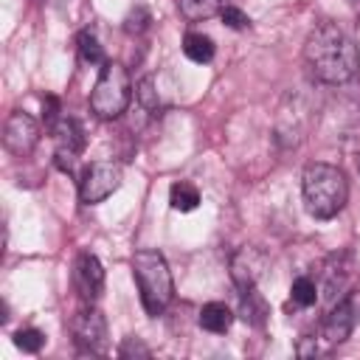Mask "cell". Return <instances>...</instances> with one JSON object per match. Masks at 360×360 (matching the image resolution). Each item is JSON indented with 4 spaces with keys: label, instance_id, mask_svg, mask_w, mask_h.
I'll list each match as a JSON object with an SVG mask.
<instances>
[{
    "label": "cell",
    "instance_id": "cell-24",
    "mask_svg": "<svg viewBox=\"0 0 360 360\" xmlns=\"http://www.w3.org/2000/svg\"><path fill=\"white\" fill-rule=\"evenodd\" d=\"M118 354H121V357H129V354H141V357H149V349H146V346H143L138 338H127Z\"/></svg>",
    "mask_w": 360,
    "mask_h": 360
},
{
    "label": "cell",
    "instance_id": "cell-19",
    "mask_svg": "<svg viewBox=\"0 0 360 360\" xmlns=\"http://www.w3.org/2000/svg\"><path fill=\"white\" fill-rule=\"evenodd\" d=\"M135 96H138V101H141L143 110H152V112H155V110L160 107V96H158V87H155V76H143V79L138 82Z\"/></svg>",
    "mask_w": 360,
    "mask_h": 360
},
{
    "label": "cell",
    "instance_id": "cell-3",
    "mask_svg": "<svg viewBox=\"0 0 360 360\" xmlns=\"http://www.w3.org/2000/svg\"><path fill=\"white\" fill-rule=\"evenodd\" d=\"M132 276L141 290V304L149 315H160L174 298L172 270L158 250H138L132 256Z\"/></svg>",
    "mask_w": 360,
    "mask_h": 360
},
{
    "label": "cell",
    "instance_id": "cell-12",
    "mask_svg": "<svg viewBox=\"0 0 360 360\" xmlns=\"http://www.w3.org/2000/svg\"><path fill=\"white\" fill-rule=\"evenodd\" d=\"M231 323H233V312H231V307H225V304H219V301H211V304H205V307L200 309V326H202L205 332L222 335V332L231 329Z\"/></svg>",
    "mask_w": 360,
    "mask_h": 360
},
{
    "label": "cell",
    "instance_id": "cell-14",
    "mask_svg": "<svg viewBox=\"0 0 360 360\" xmlns=\"http://www.w3.org/2000/svg\"><path fill=\"white\" fill-rule=\"evenodd\" d=\"M214 51H217V48H214V39L205 37V34L191 31V34L183 37V53H186L191 62H197V65L211 62V59H214Z\"/></svg>",
    "mask_w": 360,
    "mask_h": 360
},
{
    "label": "cell",
    "instance_id": "cell-23",
    "mask_svg": "<svg viewBox=\"0 0 360 360\" xmlns=\"http://www.w3.org/2000/svg\"><path fill=\"white\" fill-rule=\"evenodd\" d=\"M42 121L48 129H53L59 124V98L56 96H45L42 98Z\"/></svg>",
    "mask_w": 360,
    "mask_h": 360
},
{
    "label": "cell",
    "instance_id": "cell-11",
    "mask_svg": "<svg viewBox=\"0 0 360 360\" xmlns=\"http://www.w3.org/2000/svg\"><path fill=\"white\" fill-rule=\"evenodd\" d=\"M76 281L84 298H98L104 290V270L93 253H82L76 262Z\"/></svg>",
    "mask_w": 360,
    "mask_h": 360
},
{
    "label": "cell",
    "instance_id": "cell-5",
    "mask_svg": "<svg viewBox=\"0 0 360 360\" xmlns=\"http://www.w3.org/2000/svg\"><path fill=\"white\" fill-rule=\"evenodd\" d=\"M121 177H124V172H121V163H115V160L90 163L79 180V200L84 205H96V202L107 200L112 191H118Z\"/></svg>",
    "mask_w": 360,
    "mask_h": 360
},
{
    "label": "cell",
    "instance_id": "cell-21",
    "mask_svg": "<svg viewBox=\"0 0 360 360\" xmlns=\"http://www.w3.org/2000/svg\"><path fill=\"white\" fill-rule=\"evenodd\" d=\"M149 22H152L149 11H146L143 6H138L135 11L127 14V20H124V31H127V34H143V31L149 28Z\"/></svg>",
    "mask_w": 360,
    "mask_h": 360
},
{
    "label": "cell",
    "instance_id": "cell-9",
    "mask_svg": "<svg viewBox=\"0 0 360 360\" xmlns=\"http://www.w3.org/2000/svg\"><path fill=\"white\" fill-rule=\"evenodd\" d=\"M73 338L79 343V349L90 352V354H101L107 349V321L98 309H84L73 318L70 323Z\"/></svg>",
    "mask_w": 360,
    "mask_h": 360
},
{
    "label": "cell",
    "instance_id": "cell-15",
    "mask_svg": "<svg viewBox=\"0 0 360 360\" xmlns=\"http://www.w3.org/2000/svg\"><path fill=\"white\" fill-rule=\"evenodd\" d=\"M177 6H180V14L186 20L197 22V20H208V17L219 14L225 0H177Z\"/></svg>",
    "mask_w": 360,
    "mask_h": 360
},
{
    "label": "cell",
    "instance_id": "cell-20",
    "mask_svg": "<svg viewBox=\"0 0 360 360\" xmlns=\"http://www.w3.org/2000/svg\"><path fill=\"white\" fill-rule=\"evenodd\" d=\"M14 346L22 349V352H28V354H37L45 346V335L39 329H20L14 335Z\"/></svg>",
    "mask_w": 360,
    "mask_h": 360
},
{
    "label": "cell",
    "instance_id": "cell-2",
    "mask_svg": "<svg viewBox=\"0 0 360 360\" xmlns=\"http://www.w3.org/2000/svg\"><path fill=\"white\" fill-rule=\"evenodd\" d=\"M304 205L315 219H332L349 200L346 174L332 163H309L301 177Z\"/></svg>",
    "mask_w": 360,
    "mask_h": 360
},
{
    "label": "cell",
    "instance_id": "cell-6",
    "mask_svg": "<svg viewBox=\"0 0 360 360\" xmlns=\"http://www.w3.org/2000/svg\"><path fill=\"white\" fill-rule=\"evenodd\" d=\"M357 323H360V290H352V292H346V295L329 309V315L323 318V323H321V338H323L326 343H343V340L354 332Z\"/></svg>",
    "mask_w": 360,
    "mask_h": 360
},
{
    "label": "cell",
    "instance_id": "cell-10",
    "mask_svg": "<svg viewBox=\"0 0 360 360\" xmlns=\"http://www.w3.org/2000/svg\"><path fill=\"white\" fill-rule=\"evenodd\" d=\"M264 264H267V256H264L259 248H253V245L239 248V250L233 253V259H231V276H233L236 290L242 292V290L256 287V281H259Z\"/></svg>",
    "mask_w": 360,
    "mask_h": 360
},
{
    "label": "cell",
    "instance_id": "cell-22",
    "mask_svg": "<svg viewBox=\"0 0 360 360\" xmlns=\"http://www.w3.org/2000/svg\"><path fill=\"white\" fill-rule=\"evenodd\" d=\"M219 20H222L228 28H233V31H242V28H248V25H250V17H248L242 8H236V6H222Z\"/></svg>",
    "mask_w": 360,
    "mask_h": 360
},
{
    "label": "cell",
    "instance_id": "cell-16",
    "mask_svg": "<svg viewBox=\"0 0 360 360\" xmlns=\"http://www.w3.org/2000/svg\"><path fill=\"white\" fill-rule=\"evenodd\" d=\"M169 202L174 211H194L200 205V191L191 183H174L169 188Z\"/></svg>",
    "mask_w": 360,
    "mask_h": 360
},
{
    "label": "cell",
    "instance_id": "cell-4",
    "mask_svg": "<svg viewBox=\"0 0 360 360\" xmlns=\"http://www.w3.org/2000/svg\"><path fill=\"white\" fill-rule=\"evenodd\" d=\"M129 98H132V79L127 68L121 62H104L90 90V110L98 118L110 121V118H118L129 107Z\"/></svg>",
    "mask_w": 360,
    "mask_h": 360
},
{
    "label": "cell",
    "instance_id": "cell-1",
    "mask_svg": "<svg viewBox=\"0 0 360 360\" xmlns=\"http://www.w3.org/2000/svg\"><path fill=\"white\" fill-rule=\"evenodd\" d=\"M304 62L309 73L323 84H343L360 70L354 39L335 22H321L309 31L304 42Z\"/></svg>",
    "mask_w": 360,
    "mask_h": 360
},
{
    "label": "cell",
    "instance_id": "cell-8",
    "mask_svg": "<svg viewBox=\"0 0 360 360\" xmlns=\"http://www.w3.org/2000/svg\"><path fill=\"white\" fill-rule=\"evenodd\" d=\"M3 143L11 155L17 158H25L34 152V146L39 143V124L22 112V110H14L6 121V129H3Z\"/></svg>",
    "mask_w": 360,
    "mask_h": 360
},
{
    "label": "cell",
    "instance_id": "cell-13",
    "mask_svg": "<svg viewBox=\"0 0 360 360\" xmlns=\"http://www.w3.org/2000/svg\"><path fill=\"white\" fill-rule=\"evenodd\" d=\"M267 312H270V309H267V301H264V295H262L256 287L239 292V315H242L248 323L262 326L264 318H267Z\"/></svg>",
    "mask_w": 360,
    "mask_h": 360
},
{
    "label": "cell",
    "instance_id": "cell-7",
    "mask_svg": "<svg viewBox=\"0 0 360 360\" xmlns=\"http://www.w3.org/2000/svg\"><path fill=\"white\" fill-rule=\"evenodd\" d=\"M53 132V141H56V152H53V160L62 172H73L76 166V158L82 155L84 149V129L76 118H59V124L51 129Z\"/></svg>",
    "mask_w": 360,
    "mask_h": 360
},
{
    "label": "cell",
    "instance_id": "cell-18",
    "mask_svg": "<svg viewBox=\"0 0 360 360\" xmlns=\"http://www.w3.org/2000/svg\"><path fill=\"white\" fill-rule=\"evenodd\" d=\"M290 295H292V301L298 307H312L318 301V287H315V281L309 276H298L292 281V287H290Z\"/></svg>",
    "mask_w": 360,
    "mask_h": 360
},
{
    "label": "cell",
    "instance_id": "cell-17",
    "mask_svg": "<svg viewBox=\"0 0 360 360\" xmlns=\"http://www.w3.org/2000/svg\"><path fill=\"white\" fill-rule=\"evenodd\" d=\"M79 53H82V59H84L87 65H104V62H107L104 48L98 45L96 34H90V31H82V34H79Z\"/></svg>",
    "mask_w": 360,
    "mask_h": 360
}]
</instances>
